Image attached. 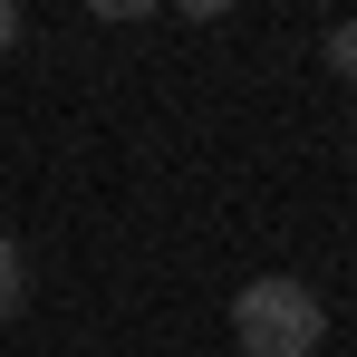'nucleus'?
Instances as JSON below:
<instances>
[{
	"label": "nucleus",
	"instance_id": "f257e3e1",
	"mask_svg": "<svg viewBox=\"0 0 357 357\" xmlns=\"http://www.w3.org/2000/svg\"><path fill=\"white\" fill-rule=\"evenodd\" d=\"M232 338H241V357H319L328 309H319V290H309V280L261 271V280L232 299Z\"/></svg>",
	"mask_w": 357,
	"mask_h": 357
},
{
	"label": "nucleus",
	"instance_id": "f03ea898",
	"mask_svg": "<svg viewBox=\"0 0 357 357\" xmlns=\"http://www.w3.org/2000/svg\"><path fill=\"white\" fill-rule=\"evenodd\" d=\"M20 299H29V261H20V241L0 232V328L20 319Z\"/></svg>",
	"mask_w": 357,
	"mask_h": 357
},
{
	"label": "nucleus",
	"instance_id": "7ed1b4c3",
	"mask_svg": "<svg viewBox=\"0 0 357 357\" xmlns=\"http://www.w3.org/2000/svg\"><path fill=\"white\" fill-rule=\"evenodd\" d=\"M328 68H338V77H357V20H348V29H328Z\"/></svg>",
	"mask_w": 357,
	"mask_h": 357
},
{
	"label": "nucleus",
	"instance_id": "20e7f679",
	"mask_svg": "<svg viewBox=\"0 0 357 357\" xmlns=\"http://www.w3.org/2000/svg\"><path fill=\"white\" fill-rule=\"evenodd\" d=\"M10 39H20V10H10V0H0V49H10Z\"/></svg>",
	"mask_w": 357,
	"mask_h": 357
}]
</instances>
